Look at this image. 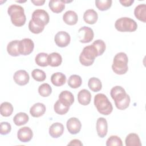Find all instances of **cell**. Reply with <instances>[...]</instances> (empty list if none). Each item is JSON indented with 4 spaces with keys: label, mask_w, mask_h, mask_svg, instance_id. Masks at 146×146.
I'll return each instance as SVG.
<instances>
[{
    "label": "cell",
    "mask_w": 146,
    "mask_h": 146,
    "mask_svg": "<svg viewBox=\"0 0 146 146\" xmlns=\"http://www.w3.org/2000/svg\"><path fill=\"white\" fill-rule=\"evenodd\" d=\"M7 13L10 16L12 23L17 27L25 25L26 18L24 13V9L17 5H11L8 7Z\"/></svg>",
    "instance_id": "cell-1"
},
{
    "label": "cell",
    "mask_w": 146,
    "mask_h": 146,
    "mask_svg": "<svg viewBox=\"0 0 146 146\" xmlns=\"http://www.w3.org/2000/svg\"><path fill=\"white\" fill-rule=\"evenodd\" d=\"M128 58L127 54L120 52L115 55L113 58L112 68L113 71L118 75L125 74L128 70Z\"/></svg>",
    "instance_id": "cell-2"
},
{
    "label": "cell",
    "mask_w": 146,
    "mask_h": 146,
    "mask_svg": "<svg viewBox=\"0 0 146 146\" xmlns=\"http://www.w3.org/2000/svg\"><path fill=\"white\" fill-rule=\"evenodd\" d=\"M94 105L98 112L103 115H110L113 110L111 103L103 94H98L95 96Z\"/></svg>",
    "instance_id": "cell-3"
},
{
    "label": "cell",
    "mask_w": 146,
    "mask_h": 146,
    "mask_svg": "<svg viewBox=\"0 0 146 146\" xmlns=\"http://www.w3.org/2000/svg\"><path fill=\"white\" fill-rule=\"evenodd\" d=\"M98 56L97 50L91 44L86 46L79 55L80 63L85 66H90L93 64L96 57Z\"/></svg>",
    "instance_id": "cell-4"
},
{
    "label": "cell",
    "mask_w": 146,
    "mask_h": 146,
    "mask_svg": "<svg viewBox=\"0 0 146 146\" xmlns=\"http://www.w3.org/2000/svg\"><path fill=\"white\" fill-rule=\"evenodd\" d=\"M116 29L121 32H133L137 28V23L128 17H122L117 19L115 23Z\"/></svg>",
    "instance_id": "cell-5"
},
{
    "label": "cell",
    "mask_w": 146,
    "mask_h": 146,
    "mask_svg": "<svg viewBox=\"0 0 146 146\" xmlns=\"http://www.w3.org/2000/svg\"><path fill=\"white\" fill-rule=\"evenodd\" d=\"M50 17L47 11L42 9H36L32 14L31 20L37 25L44 27L49 22Z\"/></svg>",
    "instance_id": "cell-6"
},
{
    "label": "cell",
    "mask_w": 146,
    "mask_h": 146,
    "mask_svg": "<svg viewBox=\"0 0 146 146\" xmlns=\"http://www.w3.org/2000/svg\"><path fill=\"white\" fill-rule=\"evenodd\" d=\"M34 48V43L30 38H24L19 42V50L21 55H29L33 52Z\"/></svg>",
    "instance_id": "cell-7"
},
{
    "label": "cell",
    "mask_w": 146,
    "mask_h": 146,
    "mask_svg": "<svg viewBox=\"0 0 146 146\" xmlns=\"http://www.w3.org/2000/svg\"><path fill=\"white\" fill-rule=\"evenodd\" d=\"M78 34L79 41L83 43L90 42L94 36L93 30L87 26H83L79 29L78 30Z\"/></svg>",
    "instance_id": "cell-8"
},
{
    "label": "cell",
    "mask_w": 146,
    "mask_h": 146,
    "mask_svg": "<svg viewBox=\"0 0 146 146\" xmlns=\"http://www.w3.org/2000/svg\"><path fill=\"white\" fill-rule=\"evenodd\" d=\"M54 40L58 46L60 47H64L69 44L71 38L68 33L64 31H61L56 34Z\"/></svg>",
    "instance_id": "cell-9"
},
{
    "label": "cell",
    "mask_w": 146,
    "mask_h": 146,
    "mask_svg": "<svg viewBox=\"0 0 146 146\" xmlns=\"http://www.w3.org/2000/svg\"><path fill=\"white\" fill-rule=\"evenodd\" d=\"M110 95L112 99L115 101V104L123 100L128 95L125 90L119 86L113 87L111 90Z\"/></svg>",
    "instance_id": "cell-10"
},
{
    "label": "cell",
    "mask_w": 146,
    "mask_h": 146,
    "mask_svg": "<svg viewBox=\"0 0 146 146\" xmlns=\"http://www.w3.org/2000/svg\"><path fill=\"white\" fill-rule=\"evenodd\" d=\"M66 126L68 132L71 134L75 135L80 132L82 127V124L78 118L73 117L70 118L67 120Z\"/></svg>",
    "instance_id": "cell-11"
},
{
    "label": "cell",
    "mask_w": 146,
    "mask_h": 146,
    "mask_svg": "<svg viewBox=\"0 0 146 146\" xmlns=\"http://www.w3.org/2000/svg\"><path fill=\"white\" fill-rule=\"evenodd\" d=\"M14 82L19 86H24L28 83L30 77L29 74L23 70L17 71L13 76Z\"/></svg>",
    "instance_id": "cell-12"
},
{
    "label": "cell",
    "mask_w": 146,
    "mask_h": 146,
    "mask_svg": "<svg viewBox=\"0 0 146 146\" xmlns=\"http://www.w3.org/2000/svg\"><path fill=\"white\" fill-rule=\"evenodd\" d=\"M33 136V131L30 128L28 127L21 128L17 132V137L21 142H29L32 139Z\"/></svg>",
    "instance_id": "cell-13"
},
{
    "label": "cell",
    "mask_w": 146,
    "mask_h": 146,
    "mask_svg": "<svg viewBox=\"0 0 146 146\" xmlns=\"http://www.w3.org/2000/svg\"><path fill=\"white\" fill-rule=\"evenodd\" d=\"M96 131L98 136L101 138L104 137L108 131V124L106 119L104 117H99L96 121Z\"/></svg>",
    "instance_id": "cell-14"
},
{
    "label": "cell",
    "mask_w": 146,
    "mask_h": 146,
    "mask_svg": "<svg viewBox=\"0 0 146 146\" xmlns=\"http://www.w3.org/2000/svg\"><path fill=\"white\" fill-rule=\"evenodd\" d=\"M64 132L63 125L59 122L53 123L49 128V134L53 138H58L62 135Z\"/></svg>",
    "instance_id": "cell-15"
},
{
    "label": "cell",
    "mask_w": 146,
    "mask_h": 146,
    "mask_svg": "<svg viewBox=\"0 0 146 146\" xmlns=\"http://www.w3.org/2000/svg\"><path fill=\"white\" fill-rule=\"evenodd\" d=\"M46 106L41 103H36L34 104L30 110L31 115L35 117H39L42 116L46 112Z\"/></svg>",
    "instance_id": "cell-16"
},
{
    "label": "cell",
    "mask_w": 146,
    "mask_h": 146,
    "mask_svg": "<svg viewBox=\"0 0 146 146\" xmlns=\"http://www.w3.org/2000/svg\"><path fill=\"white\" fill-rule=\"evenodd\" d=\"M91 100V94L89 91L86 89L80 90L78 94V100L83 106H87L90 104Z\"/></svg>",
    "instance_id": "cell-17"
},
{
    "label": "cell",
    "mask_w": 146,
    "mask_h": 146,
    "mask_svg": "<svg viewBox=\"0 0 146 146\" xmlns=\"http://www.w3.org/2000/svg\"><path fill=\"white\" fill-rule=\"evenodd\" d=\"M98 15L96 11L93 9L87 10L83 14V19L88 24L93 25L96 22Z\"/></svg>",
    "instance_id": "cell-18"
},
{
    "label": "cell",
    "mask_w": 146,
    "mask_h": 146,
    "mask_svg": "<svg viewBox=\"0 0 146 146\" xmlns=\"http://www.w3.org/2000/svg\"><path fill=\"white\" fill-rule=\"evenodd\" d=\"M63 20L67 25H74L78 21V17L75 11L68 10L63 14Z\"/></svg>",
    "instance_id": "cell-19"
},
{
    "label": "cell",
    "mask_w": 146,
    "mask_h": 146,
    "mask_svg": "<svg viewBox=\"0 0 146 146\" xmlns=\"http://www.w3.org/2000/svg\"><path fill=\"white\" fill-rule=\"evenodd\" d=\"M48 6L52 12L59 13L65 8V3L63 1L51 0L48 3Z\"/></svg>",
    "instance_id": "cell-20"
},
{
    "label": "cell",
    "mask_w": 146,
    "mask_h": 146,
    "mask_svg": "<svg viewBox=\"0 0 146 146\" xmlns=\"http://www.w3.org/2000/svg\"><path fill=\"white\" fill-rule=\"evenodd\" d=\"M66 81V75L62 72H55L51 76V82L55 86H63Z\"/></svg>",
    "instance_id": "cell-21"
},
{
    "label": "cell",
    "mask_w": 146,
    "mask_h": 146,
    "mask_svg": "<svg viewBox=\"0 0 146 146\" xmlns=\"http://www.w3.org/2000/svg\"><path fill=\"white\" fill-rule=\"evenodd\" d=\"M59 100L64 104L71 106L74 102L73 94L68 91H63L59 95Z\"/></svg>",
    "instance_id": "cell-22"
},
{
    "label": "cell",
    "mask_w": 146,
    "mask_h": 146,
    "mask_svg": "<svg viewBox=\"0 0 146 146\" xmlns=\"http://www.w3.org/2000/svg\"><path fill=\"white\" fill-rule=\"evenodd\" d=\"M134 14L136 18L143 22H146V5L140 4L134 10Z\"/></svg>",
    "instance_id": "cell-23"
},
{
    "label": "cell",
    "mask_w": 146,
    "mask_h": 146,
    "mask_svg": "<svg viewBox=\"0 0 146 146\" xmlns=\"http://www.w3.org/2000/svg\"><path fill=\"white\" fill-rule=\"evenodd\" d=\"M48 64L51 67H58L62 62V56L58 52H52L48 56Z\"/></svg>",
    "instance_id": "cell-24"
},
{
    "label": "cell",
    "mask_w": 146,
    "mask_h": 146,
    "mask_svg": "<svg viewBox=\"0 0 146 146\" xmlns=\"http://www.w3.org/2000/svg\"><path fill=\"white\" fill-rule=\"evenodd\" d=\"M19 40H14L9 42L7 46V51L9 55L13 56H17L21 55L19 50Z\"/></svg>",
    "instance_id": "cell-25"
},
{
    "label": "cell",
    "mask_w": 146,
    "mask_h": 146,
    "mask_svg": "<svg viewBox=\"0 0 146 146\" xmlns=\"http://www.w3.org/2000/svg\"><path fill=\"white\" fill-rule=\"evenodd\" d=\"M126 146H141V143L140 138L136 133H131L128 134L125 140Z\"/></svg>",
    "instance_id": "cell-26"
},
{
    "label": "cell",
    "mask_w": 146,
    "mask_h": 146,
    "mask_svg": "<svg viewBox=\"0 0 146 146\" xmlns=\"http://www.w3.org/2000/svg\"><path fill=\"white\" fill-rule=\"evenodd\" d=\"M29 119V117L27 114L25 112H19L14 116L13 121L16 125L21 126L26 124L28 122Z\"/></svg>",
    "instance_id": "cell-27"
},
{
    "label": "cell",
    "mask_w": 146,
    "mask_h": 146,
    "mask_svg": "<svg viewBox=\"0 0 146 146\" xmlns=\"http://www.w3.org/2000/svg\"><path fill=\"white\" fill-rule=\"evenodd\" d=\"M89 88L93 92H98L101 90L102 84L100 80L97 78H91L88 82Z\"/></svg>",
    "instance_id": "cell-28"
},
{
    "label": "cell",
    "mask_w": 146,
    "mask_h": 146,
    "mask_svg": "<svg viewBox=\"0 0 146 146\" xmlns=\"http://www.w3.org/2000/svg\"><path fill=\"white\" fill-rule=\"evenodd\" d=\"M70 107L60 101L59 99L55 102L54 106V109L55 112L60 115L66 114L69 110Z\"/></svg>",
    "instance_id": "cell-29"
},
{
    "label": "cell",
    "mask_w": 146,
    "mask_h": 146,
    "mask_svg": "<svg viewBox=\"0 0 146 146\" xmlns=\"http://www.w3.org/2000/svg\"><path fill=\"white\" fill-rule=\"evenodd\" d=\"M0 111L2 116L8 117L12 114L13 112V107L12 104L9 102H3L1 104Z\"/></svg>",
    "instance_id": "cell-30"
},
{
    "label": "cell",
    "mask_w": 146,
    "mask_h": 146,
    "mask_svg": "<svg viewBox=\"0 0 146 146\" xmlns=\"http://www.w3.org/2000/svg\"><path fill=\"white\" fill-rule=\"evenodd\" d=\"M67 83L71 88H77L81 86L82 83V79L79 75H72L68 78Z\"/></svg>",
    "instance_id": "cell-31"
},
{
    "label": "cell",
    "mask_w": 146,
    "mask_h": 146,
    "mask_svg": "<svg viewBox=\"0 0 146 146\" xmlns=\"http://www.w3.org/2000/svg\"><path fill=\"white\" fill-rule=\"evenodd\" d=\"M48 55L45 52H40L36 55L35 58V61L36 64L41 67H46L48 64Z\"/></svg>",
    "instance_id": "cell-32"
},
{
    "label": "cell",
    "mask_w": 146,
    "mask_h": 146,
    "mask_svg": "<svg viewBox=\"0 0 146 146\" xmlns=\"http://www.w3.org/2000/svg\"><path fill=\"white\" fill-rule=\"evenodd\" d=\"M112 2L111 0H97L95 1V5L99 10L105 11L111 7Z\"/></svg>",
    "instance_id": "cell-33"
},
{
    "label": "cell",
    "mask_w": 146,
    "mask_h": 146,
    "mask_svg": "<svg viewBox=\"0 0 146 146\" xmlns=\"http://www.w3.org/2000/svg\"><path fill=\"white\" fill-rule=\"evenodd\" d=\"M39 95L43 97L48 96L52 92V88L48 83H43L38 88Z\"/></svg>",
    "instance_id": "cell-34"
},
{
    "label": "cell",
    "mask_w": 146,
    "mask_h": 146,
    "mask_svg": "<svg viewBox=\"0 0 146 146\" xmlns=\"http://www.w3.org/2000/svg\"><path fill=\"white\" fill-rule=\"evenodd\" d=\"M31 76L34 80L38 82H43L46 79V73L41 70L34 69L31 72Z\"/></svg>",
    "instance_id": "cell-35"
},
{
    "label": "cell",
    "mask_w": 146,
    "mask_h": 146,
    "mask_svg": "<svg viewBox=\"0 0 146 146\" xmlns=\"http://www.w3.org/2000/svg\"><path fill=\"white\" fill-rule=\"evenodd\" d=\"M92 44L95 47V48L97 50L98 56L102 55L106 50V44L103 40H101V39L96 40L92 43Z\"/></svg>",
    "instance_id": "cell-36"
},
{
    "label": "cell",
    "mask_w": 146,
    "mask_h": 146,
    "mask_svg": "<svg viewBox=\"0 0 146 146\" xmlns=\"http://www.w3.org/2000/svg\"><path fill=\"white\" fill-rule=\"evenodd\" d=\"M107 146H111V145H119L122 146L123 143L121 139L117 136L112 135L106 141Z\"/></svg>",
    "instance_id": "cell-37"
},
{
    "label": "cell",
    "mask_w": 146,
    "mask_h": 146,
    "mask_svg": "<svg viewBox=\"0 0 146 146\" xmlns=\"http://www.w3.org/2000/svg\"><path fill=\"white\" fill-rule=\"evenodd\" d=\"M29 29L30 31L34 34H39L43 31L44 27L37 25L31 19L29 23Z\"/></svg>",
    "instance_id": "cell-38"
},
{
    "label": "cell",
    "mask_w": 146,
    "mask_h": 146,
    "mask_svg": "<svg viewBox=\"0 0 146 146\" xmlns=\"http://www.w3.org/2000/svg\"><path fill=\"white\" fill-rule=\"evenodd\" d=\"M130 102H131L130 97L128 95L124 99H123V100H121L117 103H115V106L117 109H119L120 110H124L126 109L127 108H128V107L129 105Z\"/></svg>",
    "instance_id": "cell-39"
},
{
    "label": "cell",
    "mask_w": 146,
    "mask_h": 146,
    "mask_svg": "<svg viewBox=\"0 0 146 146\" xmlns=\"http://www.w3.org/2000/svg\"><path fill=\"white\" fill-rule=\"evenodd\" d=\"M0 133L1 135H7L9 132H10L11 129V126L10 123L6 121L2 122L1 123V128H0Z\"/></svg>",
    "instance_id": "cell-40"
},
{
    "label": "cell",
    "mask_w": 146,
    "mask_h": 146,
    "mask_svg": "<svg viewBox=\"0 0 146 146\" xmlns=\"http://www.w3.org/2000/svg\"><path fill=\"white\" fill-rule=\"evenodd\" d=\"M120 3L125 7H128L132 5L134 2L133 0H120Z\"/></svg>",
    "instance_id": "cell-41"
},
{
    "label": "cell",
    "mask_w": 146,
    "mask_h": 146,
    "mask_svg": "<svg viewBox=\"0 0 146 146\" xmlns=\"http://www.w3.org/2000/svg\"><path fill=\"white\" fill-rule=\"evenodd\" d=\"M68 145H78V146L79 145V146H82L83 144L78 139H73L68 144Z\"/></svg>",
    "instance_id": "cell-42"
},
{
    "label": "cell",
    "mask_w": 146,
    "mask_h": 146,
    "mask_svg": "<svg viewBox=\"0 0 146 146\" xmlns=\"http://www.w3.org/2000/svg\"><path fill=\"white\" fill-rule=\"evenodd\" d=\"M31 2L36 6H42L44 3L45 1H40V0L33 1V0H31Z\"/></svg>",
    "instance_id": "cell-43"
}]
</instances>
